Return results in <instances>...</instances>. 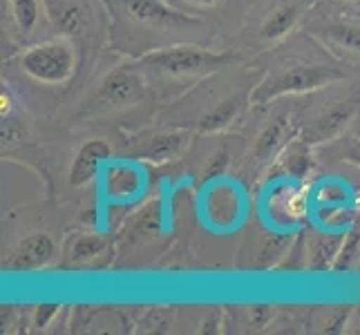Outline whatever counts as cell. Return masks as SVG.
<instances>
[{"label": "cell", "instance_id": "1", "mask_svg": "<svg viewBox=\"0 0 360 335\" xmlns=\"http://www.w3.org/2000/svg\"><path fill=\"white\" fill-rule=\"evenodd\" d=\"M110 11L121 20L130 22L136 32L148 36H166L175 39L177 34L195 29L202 20L184 9L170 5L168 0H105Z\"/></svg>", "mask_w": 360, "mask_h": 335}, {"label": "cell", "instance_id": "2", "mask_svg": "<svg viewBox=\"0 0 360 335\" xmlns=\"http://www.w3.org/2000/svg\"><path fill=\"white\" fill-rule=\"evenodd\" d=\"M231 60L229 54H217L210 49L197 47L193 43H172L166 47H157L141 56L139 65L164 74L168 79H200L206 74L221 70Z\"/></svg>", "mask_w": 360, "mask_h": 335}, {"label": "cell", "instance_id": "3", "mask_svg": "<svg viewBox=\"0 0 360 335\" xmlns=\"http://www.w3.org/2000/svg\"><path fill=\"white\" fill-rule=\"evenodd\" d=\"M77 58L79 54L72 39L60 36L27 47L18 56V67L25 77L41 85H63L77 70Z\"/></svg>", "mask_w": 360, "mask_h": 335}, {"label": "cell", "instance_id": "4", "mask_svg": "<svg viewBox=\"0 0 360 335\" xmlns=\"http://www.w3.org/2000/svg\"><path fill=\"white\" fill-rule=\"evenodd\" d=\"M345 79V72L336 65H293L289 70H282L280 74L271 77L253 92L255 103H266L276 96L284 94H302V92H316L325 85H331Z\"/></svg>", "mask_w": 360, "mask_h": 335}, {"label": "cell", "instance_id": "5", "mask_svg": "<svg viewBox=\"0 0 360 335\" xmlns=\"http://www.w3.org/2000/svg\"><path fill=\"white\" fill-rule=\"evenodd\" d=\"M101 195L108 204L128 206L139 202L148 190V172L141 164L128 159H110L98 175Z\"/></svg>", "mask_w": 360, "mask_h": 335}, {"label": "cell", "instance_id": "6", "mask_svg": "<svg viewBox=\"0 0 360 335\" xmlns=\"http://www.w3.org/2000/svg\"><path fill=\"white\" fill-rule=\"evenodd\" d=\"M202 210L204 221L213 230H233L235 226H240L244 217V195L240 185L215 177L206 185Z\"/></svg>", "mask_w": 360, "mask_h": 335}, {"label": "cell", "instance_id": "7", "mask_svg": "<svg viewBox=\"0 0 360 335\" xmlns=\"http://www.w3.org/2000/svg\"><path fill=\"white\" fill-rule=\"evenodd\" d=\"M311 208L309 188L297 181H280L264 197V215L278 228H295L307 219Z\"/></svg>", "mask_w": 360, "mask_h": 335}, {"label": "cell", "instance_id": "8", "mask_svg": "<svg viewBox=\"0 0 360 335\" xmlns=\"http://www.w3.org/2000/svg\"><path fill=\"white\" fill-rule=\"evenodd\" d=\"M96 96L98 103L105 107L134 105L146 98V83L134 65H119L105 74Z\"/></svg>", "mask_w": 360, "mask_h": 335}, {"label": "cell", "instance_id": "9", "mask_svg": "<svg viewBox=\"0 0 360 335\" xmlns=\"http://www.w3.org/2000/svg\"><path fill=\"white\" fill-rule=\"evenodd\" d=\"M43 9L47 11L54 29L72 41L88 36L94 25L88 0H43Z\"/></svg>", "mask_w": 360, "mask_h": 335}, {"label": "cell", "instance_id": "10", "mask_svg": "<svg viewBox=\"0 0 360 335\" xmlns=\"http://www.w3.org/2000/svg\"><path fill=\"white\" fill-rule=\"evenodd\" d=\"M112 159V150H110L108 141L103 139H90L85 141L79 152L74 155V161L70 166L68 181L72 188H81V185L90 183L92 179H98L101 170L105 168L108 161Z\"/></svg>", "mask_w": 360, "mask_h": 335}, {"label": "cell", "instance_id": "11", "mask_svg": "<svg viewBox=\"0 0 360 335\" xmlns=\"http://www.w3.org/2000/svg\"><path fill=\"white\" fill-rule=\"evenodd\" d=\"M54 259V239L47 232H34L27 239H22L18 248L9 255V270H39Z\"/></svg>", "mask_w": 360, "mask_h": 335}, {"label": "cell", "instance_id": "12", "mask_svg": "<svg viewBox=\"0 0 360 335\" xmlns=\"http://www.w3.org/2000/svg\"><path fill=\"white\" fill-rule=\"evenodd\" d=\"M354 117V105L352 103H340L336 107L327 110L325 114L318 117L311 126L307 128V141H325V139H331L333 134H338L345 126L347 121Z\"/></svg>", "mask_w": 360, "mask_h": 335}, {"label": "cell", "instance_id": "13", "mask_svg": "<svg viewBox=\"0 0 360 335\" xmlns=\"http://www.w3.org/2000/svg\"><path fill=\"white\" fill-rule=\"evenodd\" d=\"M186 143H188V134L179 132V130H168V132H159L155 136L146 141L143 145V159L155 161V164H161V161H168L172 157H177Z\"/></svg>", "mask_w": 360, "mask_h": 335}, {"label": "cell", "instance_id": "14", "mask_svg": "<svg viewBox=\"0 0 360 335\" xmlns=\"http://www.w3.org/2000/svg\"><path fill=\"white\" fill-rule=\"evenodd\" d=\"M295 22H297V7L293 3H282L264 18L259 34L266 41H278L284 39L295 27Z\"/></svg>", "mask_w": 360, "mask_h": 335}, {"label": "cell", "instance_id": "15", "mask_svg": "<svg viewBox=\"0 0 360 335\" xmlns=\"http://www.w3.org/2000/svg\"><path fill=\"white\" fill-rule=\"evenodd\" d=\"M242 110V101L240 98H226V101H221L219 105H215L213 110H208L206 114L200 119L197 123V130L200 132H219L229 128L233 119L240 114Z\"/></svg>", "mask_w": 360, "mask_h": 335}, {"label": "cell", "instance_id": "16", "mask_svg": "<svg viewBox=\"0 0 360 335\" xmlns=\"http://www.w3.org/2000/svg\"><path fill=\"white\" fill-rule=\"evenodd\" d=\"M108 248V239L103 235L98 232H85V235H79L77 239L72 242L70 246V262L72 264H90L92 259L101 257Z\"/></svg>", "mask_w": 360, "mask_h": 335}, {"label": "cell", "instance_id": "17", "mask_svg": "<svg viewBox=\"0 0 360 335\" xmlns=\"http://www.w3.org/2000/svg\"><path fill=\"white\" fill-rule=\"evenodd\" d=\"M287 119L280 117L276 121H271L269 126L262 130V134L257 136V143H255V159H269L276 155L278 147L284 143V136H287Z\"/></svg>", "mask_w": 360, "mask_h": 335}, {"label": "cell", "instance_id": "18", "mask_svg": "<svg viewBox=\"0 0 360 335\" xmlns=\"http://www.w3.org/2000/svg\"><path fill=\"white\" fill-rule=\"evenodd\" d=\"M43 0H9V9H11V18L16 22V29L27 36L36 29L41 16V5Z\"/></svg>", "mask_w": 360, "mask_h": 335}, {"label": "cell", "instance_id": "19", "mask_svg": "<svg viewBox=\"0 0 360 335\" xmlns=\"http://www.w3.org/2000/svg\"><path fill=\"white\" fill-rule=\"evenodd\" d=\"M325 39H329V43H333L336 47L349 49V52H360V25H329L325 29Z\"/></svg>", "mask_w": 360, "mask_h": 335}, {"label": "cell", "instance_id": "20", "mask_svg": "<svg viewBox=\"0 0 360 335\" xmlns=\"http://www.w3.org/2000/svg\"><path fill=\"white\" fill-rule=\"evenodd\" d=\"M347 199H349V192L340 181H322L314 192V202L322 208H338L347 204Z\"/></svg>", "mask_w": 360, "mask_h": 335}, {"label": "cell", "instance_id": "21", "mask_svg": "<svg viewBox=\"0 0 360 335\" xmlns=\"http://www.w3.org/2000/svg\"><path fill=\"white\" fill-rule=\"evenodd\" d=\"M338 251V242H333V239H325L322 242V246L316 248V253H314V268H327V262H325V255L327 257H333V253Z\"/></svg>", "mask_w": 360, "mask_h": 335}, {"label": "cell", "instance_id": "22", "mask_svg": "<svg viewBox=\"0 0 360 335\" xmlns=\"http://www.w3.org/2000/svg\"><path fill=\"white\" fill-rule=\"evenodd\" d=\"M56 313H58V304H43V306L36 308V320H34V324L39 327V329H43Z\"/></svg>", "mask_w": 360, "mask_h": 335}, {"label": "cell", "instance_id": "23", "mask_svg": "<svg viewBox=\"0 0 360 335\" xmlns=\"http://www.w3.org/2000/svg\"><path fill=\"white\" fill-rule=\"evenodd\" d=\"M170 5H175V7H200V9H213L217 5H221L224 0H168Z\"/></svg>", "mask_w": 360, "mask_h": 335}, {"label": "cell", "instance_id": "24", "mask_svg": "<svg viewBox=\"0 0 360 335\" xmlns=\"http://www.w3.org/2000/svg\"><path fill=\"white\" fill-rule=\"evenodd\" d=\"M226 164H229V155L226 152H221V155H215V159L210 161L208 164V168H206V177H219L221 175V170L226 168Z\"/></svg>", "mask_w": 360, "mask_h": 335}, {"label": "cell", "instance_id": "25", "mask_svg": "<svg viewBox=\"0 0 360 335\" xmlns=\"http://www.w3.org/2000/svg\"><path fill=\"white\" fill-rule=\"evenodd\" d=\"M11 92L3 88V94H0V112H3V119L11 114Z\"/></svg>", "mask_w": 360, "mask_h": 335}, {"label": "cell", "instance_id": "26", "mask_svg": "<svg viewBox=\"0 0 360 335\" xmlns=\"http://www.w3.org/2000/svg\"><path fill=\"white\" fill-rule=\"evenodd\" d=\"M352 3H360V0H352Z\"/></svg>", "mask_w": 360, "mask_h": 335}]
</instances>
